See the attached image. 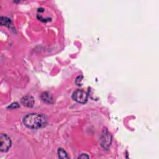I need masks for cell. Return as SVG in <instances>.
<instances>
[{
  "mask_svg": "<svg viewBox=\"0 0 159 159\" xmlns=\"http://www.w3.org/2000/svg\"><path fill=\"white\" fill-rule=\"evenodd\" d=\"M23 123L28 128L36 129L45 126L47 119L46 116L42 114L32 113L24 118Z\"/></svg>",
  "mask_w": 159,
  "mask_h": 159,
  "instance_id": "obj_1",
  "label": "cell"
},
{
  "mask_svg": "<svg viewBox=\"0 0 159 159\" xmlns=\"http://www.w3.org/2000/svg\"><path fill=\"white\" fill-rule=\"evenodd\" d=\"M72 98L75 101L81 104L86 103L88 101L87 93L81 90H77L73 92Z\"/></svg>",
  "mask_w": 159,
  "mask_h": 159,
  "instance_id": "obj_2",
  "label": "cell"
},
{
  "mask_svg": "<svg viewBox=\"0 0 159 159\" xmlns=\"http://www.w3.org/2000/svg\"><path fill=\"white\" fill-rule=\"evenodd\" d=\"M112 142V136L107 130H104L100 139V143L102 147L106 150H108Z\"/></svg>",
  "mask_w": 159,
  "mask_h": 159,
  "instance_id": "obj_3",
  "label": "cell"
},
{
  "mask_svg": "<svg viewBox=\"0 0 159 159\" xmlns=\"http://www.w3.org/2000/svg\"><path fill=\"white\" fill-rule=\"evenodd\" d=\"M11 146V141L10 138L5 134H2L0 136V151L2 152H7Z\"/></svg>",
  "mask_w": 159,
  "mask_h": 159,
  "instance_id": "obj_4",
  "label": "cell"
},
{
  "mask_svg": "<svg viewBox=\"0 0 159 159\" xmlns=\"http://www.w3.org/2000/svg\"><path fill=\"white\" fill-rule=\"evenodd\" d=\"M21 102L24 106L28 108H31L34 104V99L32 96L27 95L22 98Z\"/></svg>",
  "mask_w": 159,
  "mask_h": 159,
  "instance_id": "obj_5",
  "label": "cell"
},
{
  "mask_svg": "<svg viewBox=\"0 0 159 159\" xmlns=\"http://www.w3.org/2000/svg\"><path fill=\"white\" fill-rule=\"evenodd\" d=\"M41 100L48 104H52L54 103V99L52 96L48 92H44L41 95Z\"/></svg>",
  "mask_w": 159,
  "mask_h": 159,
  "instance_id": "obj_6",
  "label": "cell"
},
{
  "mask_svg": "<svg viewBox=\"0 0 159 159\" xmlns=\"http://www.w3.org/2000/svg\"><path fill=\"white\" fill-rule=\"evenodd\" d=\"M0 21H1L2 26H6L8 28H10V26L12 25V22L11 19L7 17L2 16L1 18H0Z\"/></svg>",
  "mask_w": 159,
  "mask_h": 159,
  "instance_id": "obj_7",
  "label": "cell"
},
{
  "mask_svg": "<svg viewBox=\"0 0 159 159\" xmlns=\"http://www.w3.org/2000/svg\"><path fill=\"white\" fill-rule=\"evenodd\" d=\"M58 155L60 158H68V154L67 152L62 148H59L58 149Z\"/></svg>",
  "mask_w": 159,
  "mask_h": 159,
  "instance_id": "obj_8",
  "label": "cell"
},
{
  "mask_svg": "<svg viewBox=\"0 0 159 159\" xmlns=\"http://www.w3.org/2000/svg\"><path fill=\"white\" fill-rule=\"evenodd\" d=\"M83 80V77L82 76H78L76 80H75V82H76V84L77 85H78V86H81V81Z\"/></svg>",
  "mask_w": 159,
  "mask_h": 159,
  "instance_id": "obj_9",
  "label": "cell"
},
{
  "mask_svg": "<svg viewBox=\"0 0 159 159\" xmlns=\"http://www.w3.org/2000/svg\"><path fill=\"white\" fill-rule=\"evenodd\" d=\"M19 104L18 103H14L13 104H11L9 107L8 108H11V109H16V108H19Z\"/></svg>",
  "mask_w": 159,
  "mask_h": 159,
  "instance_id": "obj_10",
  "label": "cell"
},
{
  "mask_svg": "<svg viewBox=\"0 0 159 159\" xmlns=\"http://www.w3.org/2000/svg\"><path fill=\"white\" fill-rule=\"evenodd\" d=\"M80 158H89V156L87 155V154H81L80 156H79Z\"/></svg>",
  "mask_w": 159,
  "mask_h": 159,
  "instance_id": "obj_11",
  "label": "cell"
}]
</instances>
